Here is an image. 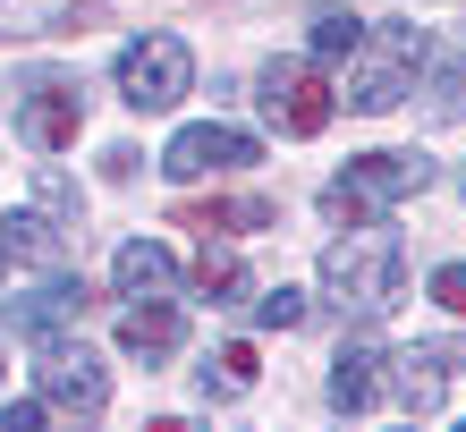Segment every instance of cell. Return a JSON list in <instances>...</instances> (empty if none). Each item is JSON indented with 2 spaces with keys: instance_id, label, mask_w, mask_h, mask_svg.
I'll return each mask as SVG.
<instances>
[{
  "instance_id": "4",
  "label": "cell",
  "mask_w": 466,
  "mask_h": 432,
  "mask_svg": "<svg viewBox=\"0 0 466 432\" xmlns=\"http://www.w3.org/2000/svg\"><path fill=\"white\" fill-rule=\"evenodd\" d=\"M187 85H196V51L178 35H136L119 51V102L127 111H178Z\"/></svg>"
},
{
  "instance_id": "22",
  "label": "cell",
  "mask_w": 466,
  "mask_h": 432,
  "mask_svg": "<svg viewBox=\"0 0 466 432\" xmlns=\"http://www.w3.org/2000/svg\"><path fill=\"white\" fill-rule=\"evenodd\" d=\"M43 416H51V407H43V390H35V398H17V407H9V432H35Z\"/></svg>"
},
{
  "instance_id": "1",
  "label": "cell",
  "mask_w": 466,
  "mask_h": 432,
  "mask_svg": "<svg viewBox=\"0 0 466 432\" xmlns=\"http://www.w3.org/2000/svg\"><path fill=\"white\" fill-rule=\"evenodd\" d=\"M399 280H407V255H399V229L381 221H356L339 246H322V288L339 314H390Z\"/></svg>"
},
{
  "instance_id": "7",
  "label": "cell",
  "mask_w": 466,
  "mask_h": 432,
  "mask_svg": "<svg viewBox=\"0 0 466 432\" xmlns=\"http://www.w3.org/2000/svg\"><path fill=\"white\" fill-rule=\"evenodd\" d=\"M76 314H86V280L60 263V272H43L35 296H9V306H0V331L9 339H60Z\"/></svg>"
},
{
  "instance_id": "12",
  "label": "cell",
  "mask_w": 466,
  "mask_h": 432,
  "mask_svg": "<svg viewBox=\"0 0 466 432\" xmlns=\"http://www.w3.org/2000/svg\"><path fill=\"white\" fill-rule=\"evenodd\" d=\"M111 280H119V296H178V255L161 246V237H127V246L111 255Z\"/></svg>"
},
{
  "instance_id": "20",
  "label": "cell",
  "mask_w": 466,
  "mask_h": 432,
  "mask_svg": "<svg viewBox=\"0 0 466 432\" xmlns=\"http://www.w3.org/2000/svg\"><path fill=\"white\" fill-rule=\"evenodd\" d=\"M297 322H306V288H271L255 306V331H297Z\"/></svg>"
},
{
  "instance_id": "21",
  "label": "cell",
  "mask_w": 466,
  "mask_h": 432,
  "mask_svg": "<svg viewBox=\"0 0 466 432\" xmlns=\"http://www.w3.org/2000/svg\"><path fill=\"white\" fill-rule=\"evenodd\" d=\"M432 296H441L450 314H466V263H441V272H432Z\"/></svg>"
},
{
  "instance_id": "13",
  "label": "cell",
  "mask_w": 466,
  "mask_h": 432,
  "mask_svg": "<svg viewBox=\"0 0 466 432\" xmlns=\"http://www.w3.org/2000/svg\"><path fill=\"white\" fill-rule=\"evenodd\" d=\"M441 390H450V347H399L390 357V398L407 416H432Z\"/></svg>"
},
{
  "instance_id": "19",
  "label": "cell",
  "mask_w": 466,
  "mask_h": 432,
  "mask_svg": "<svg viewBox=\"0 0 466 432\" xmlns=\"http://www.w3.org/2000/svg\"><path fill=\"white\" fill-rule=\"evenodd\" d=\"M204 288H212V306H238V288H246L238 255H229V246H212V237H204Z\"/></svg>"
},
{
  "instance_id": "11",
  "label": "cell",
  "mask_w": 466,
  "mask_h": 432,
  "mask_svg": "<svg viewBox=\"0 0 466 432\" xmlns=\"http://www.w3.org/2000/svg\"><path fill=\"white\" fill-rule=\"evenodd\" d=\"M0 263H9V272H60L68 229L51 221V212H9V221H0Z\"/></svg>"
},
{
  "instance_id": "23",
  "label": "cell",
  "mask_w": 466,
  "mask_h": 432,
  "mask_svg": "<svg viewBox=\"0 0 466 432\" xmlns=\"http://www.w3.org/2000/svg\"><path fill=\"white\" fill-rule=\"evenodd\" d=\"M263 221H271L263 204H229V212H221V229H263Z\"/></svg>"
},
{
  "instance_id": "2",
  "label": "cell",
  "mask_w": 466,
  "mask_h": 432,
  "mask_svg": "<svg viewBox=\"0 0 466 432\" xmlns=\"http://www.w3.org/2000/svg\"><path fill=\"white\" fill-rule=\"evenodd\" d=\"M432 60V35H424V25L416 17H390V25H373V35L365 43H356V68H348V111H399V102L407 94H416V68Z\"/></svg>"
},
{
  "instance_id": "17",
  "label": "cell",
  "mask_w": 466,
  "mask_h": 432,
  "mask_svg": "<svg viewBox=\"0 0 466 432\" xmlns=\"http://www.w3.org/2000/svg\"><path fill=\"white\" fill-rule=\"evenodd\" d=\"M356 43H365V17H348V9H322V17H314V43H306V51H314L322 68H339V60H356Z\"/></svg>"
},
{
  "instance_id": "14",
  "label": "cell",
  "mask_w": 466,
  "mask_h": 432,
  "mask_svg": "<svg viewBox=\"0 0 466 432\" xmlns=\"http://www.w3.org/2000/svg\"><path fill=\"white\" fill-rule=\"evenodd\" d=\"M178 339H187V314L170 306V296H145V306H127V322H119V347L145 357V365L178 357Z\"/></svg>"
},
{
  "instance_id": "5",
  "label": "cell",
  "mask_w": 466,
  "mask_h": 432,
  "mask_svg": "<svg viewBox=\"0 0 466 432\" xmlns=\"http://www.w3.org/2000/svg\"><path fill=\"white\" fill-rule=\"evenodd\" d=\"M35 390H43L51 416H102L111 407V373L76 339H35Z\"/></svg>"
},
{
  "instance_id": "18",
  "label": "cell",
  "mask_w": 466,
  "mask_h": 432,
  "mask_svg": "<svg viewBox=\"0 0 466 432\" xmlns=\"http://www.w3.org/2000/svg\"><path fill=\"white\" fill-rule=\"evenodd\" d=\"M246 382H255V347H221V357L196 373V390H204V398H238Z\"/></svg>"
},
{
  "instance_id": "6",
  "label": "cell",
  "mask_w": 466,
  "mask_h": 432,
  "mask_svg": "<svg viewBox=\"0 0 466 432\" xmlns=\"http://www.w3.org/2000/svg\"><path fill=\"white\" fill-rule=\"evenodd\" d=\"M263 145L246 136V127H221V119H196V127H178L170 145H161V178L170 186H196L212 170H255Z\"/></svg>"
},
{
  "instance_id": "24",
  "label": "cell",
  "mask_w": 466,
  "mask_h": 432,
  "mask_svg": "<svg viewBox=\"0 0 466 432\" xmlns=\"http://www.w3.org/2000/svg\"><path fill=\"white\" fill-rule=\"evenodd\" d=\"M458 373H466V357H458Z\"/></svg>"
},
{
  "instance_id": "16",
  "label": "cell",
  "mask_w": 466,
  "mask_h": 432,
  "mask_svg": "<svg viewBox=\"0 0 466 432\" xmlns=\"http://www.w3.org/2000/svg\"><path fill=\"white\" fill-rule=\"evenodd\" d=\"M35 196H43V212H51V221H60L68 237L86 229V196H76V178L60 170V161H35Z\"/></svg>"
},
{
  "instance_id": "10",
  "label": "cell",
  "mask_w": 466,
  "mask_h": 432,
  "mask_svg": "<svg viewBox=\"0 0 466 432\" xmlns=\"http://www.w3.org/2000/svg\"><path fill=\"white\" fill-rule=\"evenodd\" d=\"M381 390H390V357H381L373 339H348L339 357H331V407L339 416H365V407H381Z\"/></svg>"
},
{
  "instance_id": "8",
  "label": "cell",
  "mask_w": 466,
  "mask_h": 432,
  "mask_svg": "<svg viewBox=\"0 0 466 432\" xmlns=\"http://www.w3.org/2000/svg\"><path fill=\"white\" fill-rule=\"evenodd\" d=\"M76 127H86V102H76V85H60V76H35L17 102V136L35 145V153H60Z\"/></svg>"
},
{
  "instance_id": "9",
  "label": "cell",
  "mask_w": 466,
  "mask_h": 432,
  "mask_svg": "<svg viewBox=\"0 0 466 432\" xmlns=\"http://www.w3.org/2000/svg\"><path fill=\"white\" fill-rule=\"evenodd\" d=\"M255 85H263L255 102H263V111H271V119L289 127V136H314V127L331 119V102H322V85H314V76L297 68V60H271V68L255 76Z\"/></svg>"
},
{
  "instance_id": "15",
  "label": "cell",
  "mask_w": 466,
  "mask_h": 432,
  "mask_svg": "<svg viewBox=\"0 0 466 432\" xmlns=\"http://www.w3.org/2000/svg\"><path fill=\"white\" fill-rule=\"evenodd\" d=\"M68 25H86V17H76V0H0V35H9V43L68 35Z\"/></svg>"
},
{
  "instance_id": "3",
  "label": "cell",
  "mask_w": 466,
  "mask_h": 432,
  "mask_svg": "<svg viewBox=\"0 0 466 432\" xmlns=\"http://www.w3.org/2000/svg\"><path fill=\"white\" fill-rule=\"evenodd\" d=\"M424 186H432V161L424 153H365V161H348V170L322 186V204L348 212V221H381L390 204L424 196Z\"/></svg>"
}]
</instances>
